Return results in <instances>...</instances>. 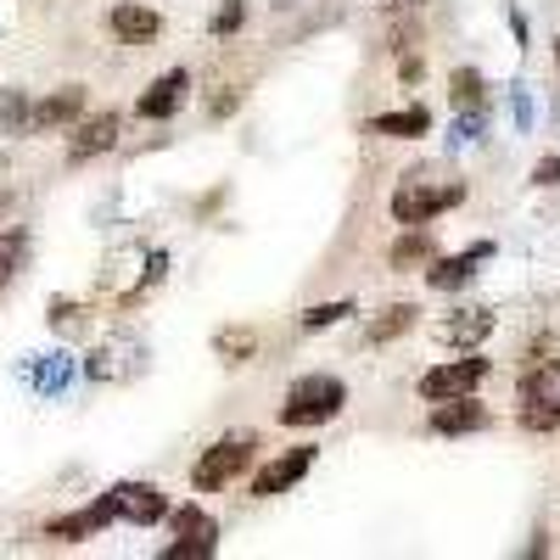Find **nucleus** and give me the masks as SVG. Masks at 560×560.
<instances>
[{
  "mask_svg": "<svg viewBox=\"0 0 560 560\" xmlns=\"http://www.w3.org/2000/svg\"><path fill=\"white\" fill-rule=\"evenodd\" d=\"M465 202V185L459 179H427V174H409L398 191H393V219L398 224H432L438 213Z\"/></svg>",
  "mask_w": 560,
  "mask_h": 560,
  "instance_id": "1",
  "label": "nucleus"
},
{
  "mask_svg": "<svg viewBox=\"0 0 560 560\" xmlns=\"http://www.w3.org/2000/svg\"><path fill=\"white\" fill-rule=\"evenodd\" d=\"M348 404V387L337 376H298L287 393V409H280V427H325L337 420Z\"/></svg>",
  "mask_w": 560,
  "mask_h": 560,
  "instance_id": "2",
  "label": "nucleus"
},
{
  "mask_svg": "<svg viewBox=\"0 0 560 560\" xmlns=\"http://www.w3.org/2000/svg\"><path fill=\"white\" fill-rule=\"evenodd\" d=\"M516 415L527 432H555L560 427V359L533 364L516 387Z\"/></svg>",
  "mask_w": 560,
  "mask_h": 560,
  "instance_id": "3",
  "label": "nucleus"
},
{
  "mask_svg": "<svg viewBox=\"0 0 560 560\" xmlns=\"http://www.w3.org/2000/svg\"><path fill=\"white\" fill-rule=\"evenodd\" d=\"M253 454H258V443L253 438H224V443H213L202 459H197V471H191V482L202 488V493H219V488H230L247 465H253Z\"/></svg>",
  "mask_w": 560,
  "mask_h": 560,
  "instance_id": "4",
  "label": "nucleus"
},
{
  "mask_svg": "<svg viewBox=\"0 0 560 560\" xmlns=\"http://www.w3.org/2000/svg\"><path fill=\"white\" fill-rule=\"evenodd\" d=\"M488 382V359H448V364H438V370H427L420 376V398L427 404H443V398H465V393H477Z\"/></svg>",
  "mask_w": 560,
  "mask_h": 560,
  "instance_id": "5",
  "label": "nucleus"
},
{
  "mask_svg": "<svg viewBox=\"0 0 560 560\" xmlns=\"http://www.w3.org/2000/svg\"><path fill=\"white\" fill-rule=\"evenodd\" d=\"M168 522H174V538H179V544H168V549H163V560H208V555H213L219 527H213L208 510H197V504H179Z\"/></svg>",
  "mask_w": 560,
  "mask_h": 560,
  "instance_id": "6",
  "label": "nucleus"
},
{
  "mask_svg": "<svg viewBox=\"0 0 560 560\" xmlns=\"http://www.w3.org/2000/svg\"><path fill=\"white\" fill-rule=\"evenodd\" d=\"M308 465H314V443H298V448H287L280 459H269L264 471L253 477V499H280L287 488H298L303 477H308Z\"/></svg>",
  "mask_w": 560,
  "mask_h": 560,
  "instance_id": "7",
  "label": "nucleus"
},
{
  "mask_svg": "<svg viewBox=\"0 0 560 560\" xmlns=\"http://www.w3.org/2000/svg\"><path fill=\"white\" fill-rule=\"evenodd\" d=\"M113 504H118V522H135V527H152V522L168 516V499L152 482H118Z\"/></svg>",
  "mask_w": 560,
  "mask_h": 560,
  "instance_id": "8",
  "label": "nucleus"
},
{
  "mask_svg": "<svg viewBox=\"0 0 560 560\" xmlns=\"http://www.w3.org/2000/svg\"><path fill=\"white\" fill-rule=\"evenodd\" d=\"M107 522H118L113 493H107V499H96V504H84V510H73V516H57L51 527H45V538H57V544H79V538H90V533H102Z\"/></svg>",
  "mask_w": 560,
  "mask_h": 560,
  "instance_id": "9",
  "label": "nucleus"
},
{
  "mask_svg": "<svg viewBox=\"0 0 560 560\" xmlns=\"http://www.w3.org/2000/svg\"><path fill=\"white\" fill-rule=\"evenodd\" d=\"M185 90H191V73L174 68V73H163V79L147 90V96L135 102V113H140V118H152V124H163V118H174V113L185 107Z\"/></svg>",
  "mask_w": 560,
  "mask_h": 560,
  "instance_id": "10",
  "label": "nucleus"
},
{
  "mask_svg": "<svg viewBox=\"0 0 560 560\" xmlns=\"http://www.w3.org/2000/svg\"><path fill=\"white\" fill-rule=\"evenodd\" d=\"M482 427H488V409L477 404V393L432 404V432H443V438H454V432H482Z\"/></svg>",
  "mask_w": 560,
  "mask_h": 560,
  "instance_id": "11",
  "label": "nucleus"
},
{
  "mask_svg": "<svg viewBox=\"0 0 560 560\" xmlns=\"http://www.w3.org/2000/svg\"><path fill=\"white\" fill-rule=\"evenodd\" d=\"M488 258H493L488 242H477L471 253H459V258H438V264L427 269V287H432V292H454V287H465V280L477 275V264H488Z\"/></svg>",
  "mask_w": 560,
  "mask_h": 560,
  "instance_id": "12",
  "label": "nucleus"
},
{
  "mask_svg": "<svg viewBox=\"0 0 560 560\" xmlns=\"http://www.w3.org/2000/svg\"><path fill=\"white\" fill-rule=\"evenodd\" d=\"M113 147H118V113H96V118H84V124H79L68 158L84 163V158H102V152H113Z\"/></svg>",
  "mask_w": 560,
  "mask_h": 560,
  "instance_id": "13",
  "label": "nucleus"
},
{
  "mask_svg": "<svg viewBox=\"0 0 560 560\" xmlns=\"http://www.w3.org/2000/svg\"><path fill=\"white\" fill-rule=\"evenodd\" d=\"M107 28H113L124 45H147V39H158V34H163V18H158L152 7H135V0H124V7H113Z\"/></svg>",
  "mask_w": 560,
  "mask_h": 560,
  "instance_id": "14",
  "label": "nucleus"
},
{
  "mask_svg": "<svg viewBox=\"0 0 560 560\" xmlns=\"http://www.w3.org/2000/svg\"><path fill=\"white\" fill-rule=\"evenodd\" d=\"M427 129H432V113L427 107H404V113L370 118V135H387V140H420Z\"/></svg>",
  "mask_w": 560,
  "mask_h": 560,
  "instance_id": "15",
  "label": "nucleus"
},
{
  "mask_svg": "<svg viewBox=\"0 0 560 560\" xmlns=\"http://www.w3.org/2000/svg\"><path fill=\"white\" fill-rule=\"evenodd\" d=\"M79 107H84V90H79V84H68V90H57V96H45V102L34 107L28 129H57V124L79 118Z\"/></svg>",
  "mask_w": 560,
  "mask_h": 560,
  "instance_id": "16",
  "label": "nucleus"
},
{
  "mask_svg": "<svg viewBox=\"0 0 560 560\" xmlns=\"http://www.w3.org/2000/svg\"><path fill=\"white\" fill-rule=\"evenodd\" d=\"M432 258V230L427 224H404V242L393 247V269H415Z\"/></svg>",
  "mask_w": 560,
  "mask_h": 560,
  "instance_id": "17",
  "label": "nucleus"
},
{
  "mask_svg": "<svg viewBox=\"0 0 560 560\" xmlns=\"http://www.w3.org/2000/svg\"><path fill=\"white\" fill-rule=\"evenodd\" d=\"M415 314H420L415 303H393V308H382L376 319H370V342H376V348H382V342H393V337H404V331H409V325H415Z\"/></svg>",
  "mask_w": 560,
  "mask_h": 560,
  "instance_id": "18",
  "label": "nucleus"
},
{
  "mask_svg": "<svg viewBox=\"0 0 560 560\" xmlns=\"http://www.w3.org/2000/svg\"><path fill=\"white\" fill-rule=\"evenodd\" d=\"M488 331H493V308H465L459 319L443 325V342H477Z\"/></svg>",
  "mask_w": 560,
  "mask_h": 560,
  "instance_id": "19",
  "label": "nucleus"
},
{
  "mask_svg": "<svg viewBox=\"0 0 560 560\" xmlns=\"http://www.w3.org/2000/svg\"><path fill=\"white\" fill-rule=\"evenodd\" d=\"M448 96H454V107H465V113H477V107H482V73H471V68H459V73L448 79Z\"/></svg>",
  "mask_w": 560,
  "mask_h": 560,
  "instance_id": "20",
  "label": "nucleus"
},
{
  "mask_svg": "<svg viewBox=\"0 0 560 560\" xmlns=\"http://www.w3.org/2000/svg\"><path fill=\"white\" fill-rule=\"evenodd\" d=\"M353 314V303L342 298V303H314V308H303V331H319V325H337V319H348Z\"/></svg>",
  "mask_w": 560,
  "mask_h": 560,
  "instance_id": "21",
  "label": "nucleus"
},
{
  "mask_svg": "<svg viewBox=\"0 0 560 560\" xmlns=\"http://www.w3.org/2000/svg\"><path fill=\"white\" fill-rule=\"evenodd\" d=\"M230 364H242L247 353H253V331H219V342H213Z\"/></svg>",
  "mask_w": 560,
  "mask_h": 560,
  "instance_id": "22",
  "label": "nucleus"
},
{
  "mask_svg": "<svg viewBox=\"0 0 560 560\" xmlns=\"http://www.w3.org/2000/svg\"><path fill=\"white\" fill-rule=\"evenodd\" d=\"M247 23V7H242V0H224V7H219V18H213V34L224 39V34H236Z\"/></svg>",
  "mask_w": 560,
  "mask_h": 560,
  "instance_id": "23",
  "label": "nucleus"
},
{
  "mask_svg": "<svg viewBox=\"0 0 560 560\" xmlns=\"http://www.w3.org/2000/svg\"><path fill=\"white\" fill-rule=\"evenodd\" d=\"M28 107H23V96H18V90H12V96H0V124H7V129H28Z\"/></svg>",
  "mask_w": 560,
  "mask_h": 560,
  "instance_id": "24",
  "label": "nucleus"
},
{
  "mask_svg": "<svg viewBox=\"0 0 560 560\" xmlns=\"http://www.w3.org/2000/svg\"><path fill=\"white\" fill-rule=\"evenodd\" d=\"M560 179V158H544L538 168H533V185H555Z\"/></svg>",
  "mask_w": 560,
  "mask_h": 560,
  "instance_id": "25",
  "label": "nucleus"
},
{
  "mask_svg": "<svg viewBox=\"0 0 560 560\" xmlns=\"http://www.w3.org/2000/svg\"><path fill=\"white\" fill-rule=\"evenodd\" d=\"M12 258H18V242H0V287L12 280Z\"/></svg>",
  "mask_w": 560,
  "mask_h": 560,
  "instance_id": "26",
  "label": "nucleus"
},
{
  "mask_svg": "<svg viewBox=\"0 0 560 560\" xmlns=\"http://www.w3.org/2000/svg\"><path fill=\"white\" fill-rule=\"evenodd\" d=\"M387 7H393V12H415V7H420V0H387Z\"/></svg>",
  "mask_w": 560,
  "mask_h": 560,
  "instance_id": "27",
  "label": "nucleus"
},
{
  "mask_svg": "<svg viewBox=\"0 0 560 560\" xmlns=\"http://www.w3.org/2000/svg\"><path fill=\"white\" fill-rule=\"evenodd\" d=\"M555 62H560V39H555Z\"/></svg>",
  "mask_w": 560,
  "mask_h": 560,
  "instance_id": "28",
  "label": "nucleus"
}]
</instances>
